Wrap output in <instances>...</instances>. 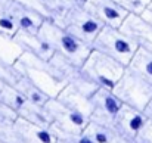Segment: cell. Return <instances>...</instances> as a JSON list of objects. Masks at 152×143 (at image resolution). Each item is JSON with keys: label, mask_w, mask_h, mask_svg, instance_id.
Masks as SVG:
<instances>
[{"label": "cell", "mask_w": 152, "mask_h": 143, "mask_svg": "<svg viewBox=\"0 0 152 143\" xmlns=\"http://www.w3.org/2000/svg\"><path fill=\"white\" fill-rule=\"evenodd\" d=\"M145 124H146V117H145L143 111H137L134 108L124 105L121 108L120 114L117 115L112 128L117 136L136 142V137Z\"/></svg>", "instance_id": "obj_9"}, {"label": "cell", "mask_w": 152, "mask_h": 143, "mask_svg": "<svg viewBox=\"0 0 152 143\" xmlns=\"http://www.w3.org/2000/svg\"><path fill=\"white\" fill-rule=\"evenodd\" d=\"M127 68L152 83V52L137 47Z\"/></svg>", "instance_id": "obj_15"}, {"label": "cell", "mask_w": 152, "mask_h": 143, "mask_svg": "<svg viewBox=\"0 0 152 143\" xmlns=\"http://www.w3.org/2000/svg\"><path fill=\"white\" fill-rule=\"evenodd\" d=\"M140 16H142V18H145V19H146V21H148V22H149V24L152 25V10L146 9V10H145V12H143Z\"/></svg>", "instance_id": "obj_23"}, {"label": "cell", "mask_w": 152, "mask_h": 143, "mask_svg": "<svg viewBox=\"0 0 152 143\" xmlns=\"http://www.w3.org/2000/svg\"><path fill=\"white\" fill-rule=\"evenodd\" d=\"M58 100H61L62 103L71 106L72 109L84 114L86 117H89L90 120V114H92V102L90 97L83 95L81 92H78L74 86H71L69 83L61 90V93L56 96Z\"/></svg>", "instance_id": "obj_13"}, {"label": "cell", "mask_w": 152, "mask_h": 143, "mask_svg": "<svg viewBox=\"0 0 152 143\" xmlns=\"http://www.w3.org/2000/svg\"><path fill=\"white\" fill-rule=\"evenodd\" d=\"M112 92L126 106L143 111L152 99V83L126 66Z\"/></svg>", "instance_id": "obj_5"}, {"label": "cell", "mask_w": 152, "mask_h": 143, "mask_svg": "<svg viewBox=\"0 0 152 143\" xmlns=\"http://www.w3.org/2000/svg\"><path fill=\"white\" fill-rule=\"evenodd\" d=\"M111 143H136V142H133V140H127V139L120 137V136H115V137L112 139V142Z\"/></svg>", "instance_id": "obj_24"}, {"label": "cell", "mask_w": 152, "mask_h": 143, "mask_svg": "<svg viewBox=\"0 0 152 143\" xmlns=\"http://www.w3.org/2000/svg\"><path fill=\"white\" fill-rule=\"evenodd\" d=\"M83 6L102 25H106V27L120 28L123 21L129 15L114 0H86Z\"/></svg>", "instance_id": "obj_8"}, {"label": "cell", "mask_w": 152, "mask_h": 143, "mask_svg": "<svg viewBox=\"0 0 152 143\" xmlns=\"http://www.w3.org/2000/svg\"><path fill=\"white\" fill-rule=\"evenodd\" d=\"M114 1L120 4L129 15H142L151 3V0H114Z\"/></svg>", "instance_id": "obj_19"}, {"label": "cell", "mask_w": 152, "mask_h": 143, "mask_svg": "<svg viewBox=\"0 0 152 143\" xmlns=\"http://www.w3.org/2000/svg\"><path fill=\"white\" fill-rule=\"evenodd\" d=\"M45 111L50 120V128L65 133H80L89 124V117L52 97L45 105Z\"/></svg>", "instance_id": "obj_6"}, {"label": "cell", "mask_w": 152, "mask_h": 143, "mask_svg": "<svg viewBox=\"0 0 152 143\" xmlns=\"http://www.w3.org/2000/svg\"><path fill=\"white\" fill-rule=\"evenodd\" d=\"M15 42L18 43V46L22 49V52L31 53L40 59H50L55 55V47L52 46V43L43 37L40 33H25V31H16V34L13 36Z\"/></svg>", "instance_id": "obj_11"}, {"label": "cell", "mask_w": 152, "mask_h": 143, "mask_svg": "<svg viewBox=\"0 0 152 143\" xmlns=\"http://www.w3.org/2000/svg\"><path fill=\"white\" fill-rule=\"evenodd\" d=\"M56 143H62V142H59V140H58V142H56Z\"/></svg>", "instance_id": "obj_27"}, {"label": "cell", "mask_w": 152, "mask_h": 143, "mask_svg": "<svg viewBox=\"0 0 152 143\" xmlns=\"http://www.w3.org/2000/svg\"><path fill=\"white\" fill-rule=\"evenodd\" d=\"M136 143H152V121L146 120V124L136 137Z\"/></svg>", "instance_id": "obj_21"}, {"label": "cell", "mask_w": 152, "mask_h": 143, "mask_svg": "<svg viewBox=\"0 0 152 143\" xmlns=\"http://www.w3.org/2000/svg\"><path fill=\"white\" fill-rule=\"evenodd\" d=\"M148 9H149V10H152V0H151V3H149V6H148Z\"/></svg>", "instance_id": "obj_26"}, {"label": "cell", "mask_w": 152, "mask_h": 143, "mask_svg": "<svg viewBox=\"0 0 152 143\" xmlns=\"http://www.w3.org/2000/svg\"><path fill=\"white\" fill-rule=\"evenodd\" d=\"M84 131L95 143H111L112 139L117 136L111 127H106V125L95 123V121H89Z\"/></svg>", "instance_id": "obj_17"}, {"label": "cell", "mask_w": 152, "mask_h": 143, "mask_svg": "<svg viewBox=\"0 0 152 143\" xmlns=\"http://www.w3.org/2000/svg\"><path fill=\"white\" fill-rule=\"evenodd\" d=\"M120 28L137 47L152 52V25L145 18L140 15H127Z\"/></svg>", "instance_id": "obj_10"}, {"label": "cell", "mask_w": 152, "mask_h": 143, "mask_svg": "<svg viewBox=\"0 0 152 143\" xmlns=\"http://www.w3.org/2000/svg\"><path fill=\"white\" fill-rule=\"evenodd\" d=\"M16 66L50 99L61 93V90L71 81L72 75L78 69L58 53L45 61L27 52H22L18 58Z\"/></svg>", "instance_id": "obj_1"}, {"label": "cell", "mask_w": 152, "mask_h": 143, "mask_svg": "<svg viewBox=\"0 0 152 143\" xmlns=\"http://www.w3.org/2000/svg\"><path fill=\"white\" fill-rule=\"evenodd\" d=\"M39 33L52 43V46L55 47V53L61 55L64 59H66L69 63H72L77 68L83 65L89 53L92 52V49L87 45L80 42L77 37L64 30L50 18H45Z\"/></svg>", "instance_id": "obj_2"}, {"label": "cell", "mask_w": 152, "mask_h": 143, "mask_svg": "<svg viewBox=\"0 0 152 143\" xmlns=\"http://www.w3.org/2000/svg\"><path fill=\"white\" fill-rule=\"evenodd\" d=\"M15 87L24 95V97L27 99L28 103H33V105H37V106H45L48 103V100L50 99L39 86H36L34 81L31 78H28L22 71H21V75H19Z\"/></svg>", "instance_id": "obj_14"}, {"label": "cell", "mask_w": 152, "mask_h": 143, "mask_svg": "<svg viewBox=\"0 0 152 143\" xmlns=\"http://www.w3.org/2000/svg\"><path fill=\"white\" fill-rule=\"evenodd\" d=\"M15 128L25 143H56V136L50 127H43L25 121L22 118H16Z\"/></svg>", "instance_id": "obj_12"}, {"label": "cell", "mask_w": 152, "mask_h": 143, "mask_svg": "<svg viewBox=\"0 0 152 143\" xmlns=\"http://www.w3.org/2000/svg\"><path fill=\"white\" fill-rule=\"evenodd\" d=\"M0 102L1 105L7 106L9 109L15 111L16 114L25 106L27 103V99L24 97V95L15 87V86H10V89H6L1 92L0 95Z\"/></svg>", "instance_id": "obj_18"}, {"label": "cell", "mask_w": 152, "mask_h": 143, "mask_svg": "<svg viewBox=\"0 0 152 143\" xmlns=\"http://www.w3.org/2000/svg\"><path fill=\"white\" fill-rule=\"evenodd\" d=\"M18 117L25 120V121H30L33 124H37V125L50 127V120L45 111V106H37V105L27 102L25 106L18 112Z\"/></svg>", "instance_id": "obj_16"}, {"label": "cell", "mask_w": 152, "mask_h": 143, "mask_svg": "<svg viewBox=\"0 0 152 143\" xmlns=\"http://www.w3.org/2000/svg\"><path fill=\"white\" fill-rule=\"evenodd\" d=\"M124 69H126L124 65L93 49L89 53L87 59L83 62V65L78 68L81 75L86 77L90 83H93L98 89H109V90L115 87Z\"/></svg>", "instance_id": "obj_3"}, {"label": "cell", "mask_w": 152, "mask_h": 143, "mask_svg": "<svg viewBox=\"0 0 152 143\" xmlns=\"http://www.w3.org/2000/svg\"><path fill=\"white\" fill-rule=\"evenodd\" d=\"M90 47L127 66L137 46L121 31V28L103 25Z\"/></svg>", "instance_id": "obj_4"}, {"label": "cell", "mask_w": 152, "mask_h": 143, "mask_svg": "<svg viewBox=\"0 0 152 143\" xmlns=\"http://www.w3.org/2000/svg\"><path fill=\"white\" fill-rule=\"evenodd\" d=\"M90 102H92L90 121L99 123L112 128L114 121L120 114L121 108L124 106V103L109 89H98L90 96Z\"/></svg>", "instance_id": "obj_7"}, {"label": "cell", "mask_w": 152, "mask_h": 143, "mask_svg": "<svg viewBox=\"0 0 152 143\" xmlns=\"http://www.w3.org/2000/svg\"><path fill=\"white\" fill-rule=\"evenodd\" d=\"M65 1L69 3V4H84L86 0H65Z\"/></svg>", "instance_id": "obj_25"}, {"label": "cell", "mask_w": 152, "mask_h": 143, "mask_svg": "<svg viewBox=\"0 0 152 143\" xmlns=\"http://www.w3.org/2000/svg\"><path fill=\"white\" fill-rule=\"evenodd\" d=\"M56 136V140L62 143H95L87 134L86 131H80V133H65V131H58V130H52Z\"/></svg>", "instance_id": "obj_20"}, {"label": "cell", "mask_w": 152, "mask_h": 143, "mask_svg": "<svg viewBox=\"0 0 152 143\" xmlns=\"http://www.w3.org/2000/svg\"><path fill=\"white\" fill-rule=\"evenodd\" d=\"M143 114H145L146 120H149V121H152V99L149 100V103L146 105V108L143 109Z\"/></svg>", "instance_id": "obj_22"}]
</instances>
